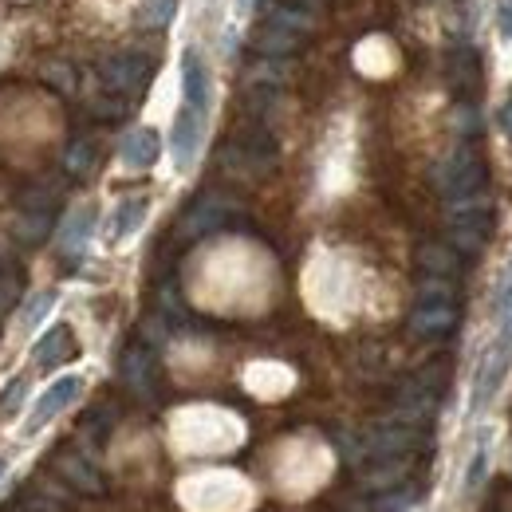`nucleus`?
Instances as JSON below:
<instances>
[{"mask_svg":"<svg viewBox=\"0 0 512 512\" xmlns=\"http://www.w3.org/2000/svg\"><path fill=\"white\" fill-rule=\"evenodd\" d=\"M154 75V60L142 56V52H119V56H107L99 64V83L111 91V95H138Z\"/></svg>","mask_w":512,"mask_h":512,"instance_id":"f257e3e1","label":"nucleus"},{"mask_svg":"<svg viewBox=\"0 0 512 512\" xmlns=\"http://www.w3.org/2000/svg\"><path fill=\"white\" fill-rule=\"evenodd\" d=\"M438 186H442V193H446L449 201H453V197H473V193H481V186H485V166H481V158H477L469 146H457L446 162L438 166Z\"/></svg>","mask_w":512,"mask_h":512,"instance_id":"f03ea898","label":"nucleus"},{"mask_svg":"<svg viewBox=\"0 0 512 512\" xmlns=\"http://www.w3.org/2000/svg\"><path fill=\"white\" fill-rule=\"evenodd\" d=\"M205 115L209 111H197V107H186L178 111L174 119V134H170V150H174V166L178 170H190L197 162V150H201V138H205Z\"/></svg>","mask_w":512,"mask_h":512,"instance_id":"7ed1b4c3","label":"nucleus"},{"mask_svg":"<svg viewBox=\"0 0 512 512\" xmlns=\"http://www.w3.org/2000/svg\"><path fill=\"white\" fill-rule=\"evenodd\" d=\"M79 394H83V379H79V375H64V379H56V383L40 394V402H36V410L28 414V426H24V430H28V434H40L56 414H64Z\"/></svg>","mask_w":512,"mask_h":512,"instance_id":"20e7f679","label":"nucleus"},{"mask_svg":"<svg viewBox=\"0 0 512 512\" xmlns=\"http://www.w3.org/2000/svg\"><path fill=\"white\" fill-rule=\"evenodd\" d=\"M229 213H233V201H225V197H217V193H205L201 201H193L190 209H186V217H182V225H178V237H182V241H197V237L213 233L217 225H225Z\"/></svg>","mask_w":512,"mask_h":512,"instance_id":"39448f33","label":"nucleus"},{"mask_svg":"<svg viewBox=\"0 0 512 512\" xmlns=\"http://www.w3.org/2000/svg\"><path fill=\"white\" fill-rule=\"evenodd\" d=\"M457 323V304L453 300H430V296H418L414 312H410V331L422 335V339H442L453 331Z\"/></svg>","mask_w":512,"mask_h":512,"instance_id":"423d86ee","label":"nucleus"},{"mask_svg":"<svg viewBox=\"0 0 512 512\" xmlns=\"http://www.w3.org/2000/svg\"><path fill=\"white\" fill-rule=\"evenodd\" d=\"M182 103L197 107V111H209V67H205L197 48L182 56Z\"/></svg>","mask_w":512,"mask_h":512,"instance_id":"0eeeda50","label":"nucleus"},{"mask_svg":"<svg viewBox=\"0 0 512 512\" xmlns=\"http://www.w3.org/2000/svg\"><path fill=\"white\" fill-rule=\"evenodd\" d=\"M75 355V335H71V327L67 323H56V327H48L44 331V339L32 347V363L36 367H44V371H52V367H60Z\"/></svg>","mask_w":512,"mask_h":512,"instance_id":"6e6552de","label":"nucleus"},{"mask_svg":"<svg viewBox=\"0 0 512 512\" xmlns=\"http://www.w3.org/2000/svg\"><path fill=\"white\" fill-rule=\"evenodd\" d=\"M119 154H123V166L127 170H150L158 162V154H162V138H158L154 127H138L123 138V150Z\"/></svg>","mask_w":512,"mask_h":512,"instance_id":"1a4fd4ad","label":"nucleus"},{"mask_svg":"<svg viewBox=\"0 0 512 512\" xmlns=\"http://www.w3.org/2000/svg\"><path fill=\"white\" fill-rule=\"evenodd\" d=\"M91 233H95V209H91V205H79L64 221V229H60V253H64L67 260H79V256L87 253Z\"/></svg>","mask_w":512,"mask_h":512,"instance_id":"9d476101","label":"nucleus"},{"mask_svg":"<svg viewBox=\"0 0 512 512\" xmlns=\"http://www.w3.org/2000/svg\"><path fill=\"white\" fill-rule=\"evenodd\" d=\"M123 383L134 394H142V398L154 394V355H150V347H138L134 343L127 355H123Z\"/></svg>","mask_w":512,"mask_h":512,"instance_id":"9b49d317","label":"nucleus"},{"mask_svg":"<svg viewBox=\"0 0 512 512\" xmlns=\"http://www.w3.org/2000/svg\"><path fill=\"white\" fill-rule=\"evenodd\" d=\"M56 473L64 477L67 485H75L79 493H103V477L91 469V461H83V457L71 453V449L56 453Z\"/></svg>","mask_w":512,"mask_h":512,"instance_id":"f8f14e48","label":"nucleus"},{"mask_svg":"<svg viewBox=\"0 0 512 512\" xmlns=\"http://www.w3.org/2000/svg\"><path fill=\"white\" fill-rule=\"evenodd\" d=\"M418 268L426 272V276H457V268H461V256L453 245H422L418 249Z\"/></svg>","mask_w":512,"mask_h":512,"instance_id":"ddd939ff","label":"nucleus"},{"mask_svg":"<svg viewBox=\"0 0 512 512\" xmlns=\"http://www.w3.org/2000/svg\"><path fill=\"white\" fill-rule=\"evenodd\" d=\"M146 209H150L146 197H127V201H119V209H115V217H111V241H127L130 233L146 221Z\"/></svg>","mask_w":512,"mask_h":512,"instance_id":"4468645a","label":"nucleus"},{"mask_svg":"<svg viewBox=\"0 0 512 512\" xmlns=\"http://www.w3.org/2000/svg\"><path fill=\"white\" fill-rule=\"evenodd\" d=\"M253 48L260 52V56L276 60V56L296 52V48H300V36H296V32H284V28H276V24H264V28L253 36Z\"/></svg>","mask_w":512,"mask_h":512,"instance_id":"2eb2a0df","label":"nucleus"},{"mask_svg":"<svg viewBox=\"0 0 512 512\" xmlns=\"http://www.w3.org/2000/svg\"><path fill=\"white\" fill-rule=\"evenodd\" d=\"M0 512H67V501L60 493H52L48 485H36V489H28L20 501L4 505Z\"/></svg>","mask_w":512,"mask_h":512,"instance_id":"dca6fc26","label":"nucleus"},{"mask_svg":"<svg viewBox=\"0 0 512 512\" xmlns=\"http://www.w3.org/2000/svg\"><path fill=\"white\" fill-rule=\"evenodd\" d=\"M95 162H99V146H95V138H75V142L67 146L64 170L71 174V178H87V174L95 170Z\"/></svg>","mask_w":512,"mask_h":512,"instance_id":"f3484780","label":"nucleus"},{"mask_svg":"<svg viewBox=\"0 0 512 512\" xmlns=\"http://www.w3.org/2000/svg\"><path fill=\"white\" fill-rule=\"evenodd\" d=\"M477 79H481L477 52L473 48H453L449 52V83L453 87H477Z\"/></svg>","mask_w":512,"mask_h":512,"instance_id":"a211bd4d","label":"nucleus"},{"mask_svg":"<svg viewBox=\"0 0 512 512\" xmlns=\"http://www.w3.org/2000/svg\"><path fill=\"white\" fill-rule=\"evenodd\" d=\"M268 24H276V28H284V32H296V36H308V32L316 28V16L304 12V8H292V4H276V8L268 12Z\"/></svg>","mask_w":512,"mask_h":512,"instance_id":"6ab92c4d","label":"nucleus"},{"mask_svg":"<svg viewBox=\"0 0 512 512\" xmlns=\"http://www.w3.org/2000/svg\"><path fill=\"white\" fill-rule=\"evenodd\" d=\"M449 245L457 253L477 256L489 245V225H449Z\"/></svg>","mask_w":512,"mask_h":512,"instance_id":"aec40b11","label":"nucleus"},{"mask_svg":"<svg viewBox=\"0 0 512 512\" xmlns=\"http://www.w3.org/2000/svg\"><path fill=\"white\" fill-rule=\"evenodd\" d=\"M44 83L56 87L60 95H71L75 91V71L67 64H44Z\"/></svg>","mask_w":512,"mask_h":512,"instance_id":"412c9836","label":"nucleus"},{"mask_svg":"<svg viewBox=\"0 0 512 512\" xmlns=\"http://www.w3.org/2000/svg\"><path fill=\"white\" fill-rule=\"evenodd\" d=\"M170 16H174V0H146V8H142L146 28H162V24H170Z\"/></svg>","mask_w":512,"mask_h":512,"instance_id":"4be33fe9","label":"nucleus"},{"mask_svg":"<svg viewBox=\"0 0 512 512\" xmlns=\"http://www.w3.org/2000/svg\"><path fill=\"white\" fill-rule=\"evenodd\" d=\"M52 304H56V292H40V296H32V304L24 308V320H20V323H24V331H32L36 323L44 320Z\"/></svg>","mask_w":512,"mask_h":512,"instance_id":"5701e85b","label":"nucleus"},{"mask_svg":"<svg viewBox=\"0 0 512 512\" xmlns=\"http://www.w3.org/2000/svg\"><path fill=\"white\" fill-rule=\"evenodd\" d=\"M410 501H414V489H398V493H386V497H379L375 512H402Z\"/></svg>","mask_w":512,"mask_h":512,"instance_id":"b1692460","label":"nucleus"},{"mask_svg":"<svg viewBox=\"0 0 512 512\" xmlns=\"http://www.w3.org/2000/svg\"><path fill=\"white\" fill-rule=\"evenodd\" d=\"M493 308H497V312H505V308H512V260H509V268H505V276H501V284H497Z\"/></svg>","mask_w":512,"mask_h":512,"instance_id":"393cba45","label":"nucleus"},{"mask_svg":"<svg viewBox=\"0 0 512 512\" xmlns=\"http://www.w3.org/2000/svg\"><path fill=\"white\" fill-rule=\"evenodd\" d=\"M20 398H24V379H16V383H12L8 390H4V394H0V414H12Z\"/></svg>","mask_w":512,"mask_h":512,"instance_id":"a878e982","label":"nucleus"},{"mask_svg":"<svg viewBox=\"0 0 512 512\" xmlns=\"http://www.w3.org/2000/svg\"><path fill=\"white\" fill-rule=\"evenodd\" d=\"M457 130H477V115H473V107H457Z\"/></svg>","mask_w":512,"mask_h":512,"instance_id":"bb28decb","label":"nucleus"},{"mask_svg":"<svg viewBox=\"0 0 512 512\" xmlns=\"http://www.w3.org/2000/svg\"><path fill=\"white\" fill-rule=\"evenodd\" d=\"M481 477H485V449H477V457H473V473H469V485H481Z\"/></svg>","mask_w":512,"mask_h":512,"instance_id":"cd10ccee","label":"nucleus"},{"mask_svg":"<svg viewBox=\"0 0 512 512\" xmlns=\"http://www.w3.org/2000/svg\"><path fill=\"white\" fill-rule=\"evenodd\" d=\"M284 4H292V8H304V12H323V0H284Z\"/></svg>","mask_w":512,"mask_h":512,"instance_id":"c85d7f7f","label":"nucleus"},{"mask_svg":"<svg viewBox=\"0 0 512 512\" xmlns=\"http://www.w3.org/2000/svg\"><path fill=\"white\" fill-rule=\"evenodd\" d=\"M501 28L512 36V0H501Z\"/></svg>","mask_w":512,"mask_h":512,"instance_id":"c756f323","label":"nucleus"},{"mask_svg":"<svg viewBox=\"0 0 512 512\" xmlns=\"http://www.w3.org/2000/svg\"><path fill=\"white\" fill-rule=\"evenodd\" d=\"M501 127H505L512 134V99L505 103V111H501Z\"/></svg>","mask_w":512,"mask_h":512,"instance_id":"7c9ffc66","label":"nucleus"},{"mask_svg":"<svg viewBox=\"0 0 512 512\" xmlns=\"http://www.w3.org/2000/svg\"><path fill=\"white\" fill-rule=\"evenodd\" d=\"M0 477H4V461H0Z\"/></svg>","mask_w":512,"mask_h":512,"instance_id":"2f4dec72","label":"nucleus"}]
</instances>
